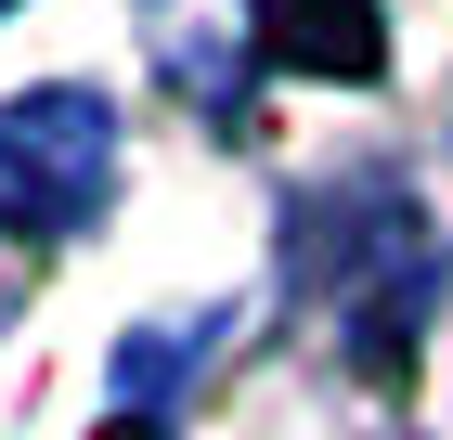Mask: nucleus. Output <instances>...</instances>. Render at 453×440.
Returning a JSON list of instances; mask_svg holds the SVG:
<instances>
[{
    "label": "nucleus",
    "instance_id": "nucleus-1",
    "mask_svg": "<svg viewBox=\"0 0 453 440\" xmlns=\"http://www.w3.org/2000/svg\"><path fill=\"white\" fill-rule=\"evenodd\" d=\"M117 181V130L91 91H27L0 104V234H78Z\"/></svg>",
    "mask_w": 453,
    "mask_h": 440
},
{
    "label": "nucleus",
    "instance_id": "nucleus-3",
    "mask_svg": "<svg viewBox=\"0 0 453 440\" xmlns=\"http://www.w3.org/2000/svg\"><path fill=\"white\" fill-rule=\"evenodd\" d=\"M0 13H13V0H0Z\"/></svg>",
    "mask_w": 453,
    "mask_h": 440
},
{
    "label": "nucleus",
    "instance_id": "nucleus-2",
    "mask_svg": "<svg viewBox=\"0 0 453 440\" xmlns=\"http://www.w3.org/2000/svg\"><path fill=\"white\" fill-rule=\"evenodd\" d=\"M259 52L298 78H376L388 27H376V0H259Z\"/></svg>",
    "mask_w": 453,
    "mask_h": 440
}]
</instances>
